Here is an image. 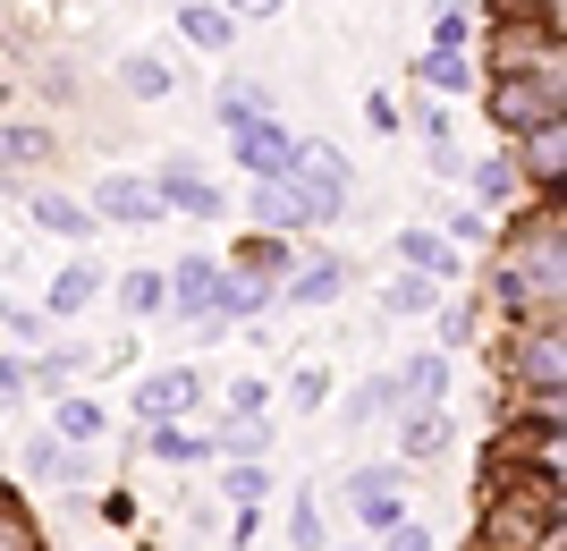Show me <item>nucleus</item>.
I'll list each match as a JSON object with an SVG mask.
<instances>
[{"instance_id":"nucleus-21","label":"nucleus","mask_w":567,"mask_h":551,"mask_svg":"<svg viewBox=\"0 0 567 551\" xmlns=\"http://www.w3.org/2000/svg\"><path fill=\"white\" fill-rule=\"evenodd\" d=\"M118 85H127L136 102H162V94H169V60H162V51H127V69H118Z\"/></svg>"},{"instance_id":"nucleus-19","label":"nucleus","mask_w":567,"mask_h":551,"mask_svg":"<svg viewBox=\"0 0 567 551\" xmlns=\"http://www.w3.org/2000/svg\"><path fill=\"white\" fill-rule=\"evenodd\" d=\"M94 297H102V272H94V264H69L60 280H51V297H43V306H51V314H85Z\"/></svg>"},{"instance_id":"nucleus-12","label":"nucleus","mask_w":567,"mask_h":551,"mask_svg":"<svg viewBox=\"0 0 567 551\" xmlns=\"http://www.w3.org/2000/svg\"><path fill=\"white\" fill-rule=\"evenodd\" d=\"M339 288H348V264H339V255H313L306 272H288V306H331Z\"/></svg>"},{"instance_id":"nucleus-41","label":"nucleus","mask_w":567,"mask_h":551,"mask_svg":"<svg viewBox=\"0 0 567 551\" xmlns=\"http://www.w3.org/2000/svg\"><path fill=\"white\" fill-rule=\"evenodd\" d=\"M432 9H441V18H474V0H432Z\"/></svg>"},{"instance_id":"nucleus-40","label":"nucleus","mask_w":567,"mask_h":551,"mask_svg":"<svg viewBox=\"0 0 567 551\" xmlns=\"http://www.w3.org/2000/svg\"><path fill=\"white\" fill-rule=\"evenodd\" d=\"M0 551H34V534H25L18 518H0Z\"/></svg>"},{"instance_id":"nucleus-17","label":"nucleus","mask_w":567,"mask_h":551,"mask_svg":"<svg viewBox=\"0 0 567 551\" xmlns=\"http://www.w3.org/2000/svg\"><path fill=\"white\" fill-rule=\"evenodd\" d=\"M399 450L406 458H441V450H450V408H415L399 425Z\"/></svg>"},{"instance_id":"nucleus-32","label":"nucleus","mask_w":567,"mask_h":551,"mask_svg":"<svg viewBox=\"0 0 567 551\" xmlns=\"http://www.w3.org/2000/svg\"><path fill=\"white\" fill-rule=\"evenodd\" d=\"M424 162H432V178H466V144H457V136H432Z\"/></svg>"},{"instance_id":"nucleus-30","label":"nucleus","mask_w":567,"mask_h":551,"mask_svg":"<svg viewBox=\"0 0 567 551\" xmlns=\"http://www.w3.org/2000/svg\"><path fill=\"white\" fill-rule=\"evenodd\" d=\"M466 187L483 195V204H508V187H517V170H508V162H466Z\"/></svg>"},{"instance_id":"nucleus-6","label":"nucleus","mask_w":567,"mask_h":551,"mask_svg":"<svg viewBox=\"0 0 567 551\" xmlns=\"http://www.w3.org/2000/svg\"><path fill=\"white\" fill-rule=\"evenodd\" d=\"M348 501H355V518H364L373 534L406 527V476H399V467H364V476L348 483Z\"/></svg>"},{"instance_id":"nucleus-15","label":"nucleus","mask_w":567,"mask_h":551,"mask_svg":"<svg viewBox=\"0 0 567 551\" xmlns=\"http://www.w3.org/2000/svg\"><path fill=\"white\" fill-rule=\"evenodd\" d=\"M178 34H187L195 51H229L237 43V25L220 18V0H187V9H178Z\"/></svg>"},{"instance_id":"nucleus-1","label":"nucleus","mask_w":567,"mask_h":551,"mask_svg":"<svg viewBox=\"0 0 567 551\" xmlns=\"http://www.w3.org/2000/svg\"><path fill=\"white\" fill-rule=\"evenodd\" d=\"M280 187L297 195V213H306V221H339V213H348V195H355V170H348V153H331L322 136H297V162H288Z\"/></svg>"},{"instance_id":"nucleus-27","label":"nucleus","mask_w":567,"mask_h":551,"mask_svg":"<svg viewBox=\"0 0 567 551\" xmlns=\"http://www.w3.org/2000/svg\"><path fill=\"white\" fill-rule=\"evenodd\" d=\"M220 492H229L237 509H262V492H271V467H255V458H237L229 476H220Z\"/></svg>"},{"instance_id":"nucleus-7","label":"nucleus","mask_w":567,"mask_h":551,"mask_svg":"<svg viewBox=\"0 0 567 551\" xmlns=\"http://www.w3.org/2000/svg\"><path fill=\"white\" fill-rule=\"evenodd\" d=\"M153 195H162V213H195V221L229 213V195H220V178H204L195 162H169L162 178H153Z\"/></svg>"},{"instance_id":"nucleus-2","label":"nucleus","mask_w":567,"mask_h":551,"mask_svg":"<svg viewBox=\"0 0 567 551\" xmlns=\"http://www.w3.org/2000/svg\"><path fill=\"white\" fill-rule=\"evenodd\" d=\"M559 280H567V229H559V213H550L543 238L525 246V264L499 280V297H508V306H534V297H543V306H559Z\"/></svg>"},{"instance_id":"nucleus-14","label":"nucleus","mask_w":567,"mask_h":551,"mask_svg":"<svg viewBox=\"0 0 567 551\" xmlns=\"http://www.w3.org/2000/svg\"><path fill=\"white\" fill-rule=\"evenodd\" d=\"M432 306H441V280H424V272L381 280V314H390V323H406V314H432Z\"/></svg>"},{"instance_id":"nucleus-5","label":"nucleus","mask_w":567,"mask_h":551,"mask_svg":"<svg viewBox=\"0 0 567 551\" xmlns=\"http://www.w3.org/2000/svg\"><path fill=\"white\" fill-rule=\"evenodd\" d=\"M85 213H94V229H102V221H118V229H153V221H169L162 195H153V178H127V170H111V178L85 195Z\"/></svg>"},{"instance_id":"nucleus-8","label":"nucleus","mask_w":567,"mask_h":551,"mask_svg":"<svg viewBox=\"0 0 567 551\" xmlns=\"http://www.w3.org/2000/svg\"><path fill=\"white\" fill-rule=\"evenodd\" d=\"M390 382V408L399 416H415V408H441V390H450V357L432 348V357H406L399 374H381Z\"/></svg>"},{"instance_id":"nucleus-23","label":"nucleus","mask_w":567,"mask_h":551,"mask_svg":"<svg viewBox=\"0 0 567 551\" xmlns=\"http://www.w3.org/2000/svg\"><path fill=\"white\" fill-rule=\"evenodd\" d=\"M432 94H466L474 85V51H424V69H415Z\"/></svg>"},{"instance_id":"nucleus-4","label":"nucleus","mask_w":567,"mask_h":551,"mask_svg":"<svg viewBox=\"0 0 567 551\" xmlns=\"http://www.w3.org/2000/svg\"><path fill=\"white\" fill-rule=\"evenodd\" d=\"M237 170H246V178H255V187H280L288 178V162H297V136H288L280 127V111H271V120H246L237 127Z\"/></svg>"},{"instance_id":"nucleus-16","label":"nucleus","mask_w":567,"mask_h":551,"mask_svg":"<svg viewBox=\"0 0 567 551\" xmlns=\"http://www.w3.org/2000/svg\"><path fill=\"white\" fill-rule=\"evenodd\" d=\"M34 229H51V238H94V213H85V195H34Z\"/></svg>"},{"instance_id":"nucleus-35","label":"nucleus","mask_w":567,"mask_h":551,"mask_svg":"<svg viewBox=\"0 0 567 551\" xmlns=\"http://www.w3.org/2000/svg\"><path fill=\"white\" fill-rule=\"evenodd\" d=\"M432 51H474V18H432Z\"/></svg>"},{"instance_id":"nucleus-9","label":"nucleus","mask_w":567,"mask_h":551,"mask_svg":"<svg viewBox=\"0 0 567 551\" xmlns=\"http://www.w3.org/2000/svg\"><path fill=\"white\" fill-rule=\"evenodd\" d=\"M195 399H204V374H195V365H178V374H153V382H136V416H153V425L187 416Z\"/></svg>"},{"instance_id":"nucleus-20","label":"nucleus","mask_w":567,"mask_h":551,"mask_svg":"<svg viewBox=\"0 0 567 551\" xmlns=\"http://www.w3.org/2000/svg\"><path fill=\"white\" fill-rule=\"evenodd\" d=\"M525 170H534V178H559V162H567V127L559 120H543V127H525Z\"/></svg>"},{"instance_id":"nucleus-24","label":"nucleus","mask_w":567,"mask_h":551,"mask_svg":"<svg viewBox=\"0 0 567 551\" xmlns=\"http://www.w3.org/2000/svg\"><path fill=\"white\" fill-rule=\"evenodd\" d=\"M25 476H34V483H69L76 476V450H60V441L43 432V441H25Z\"/></svg>"},{"instance_id":"nucleus-11","label":"nucleus","mask_w":567,"mask_h":551,"mask_svg":"<svg viewBox=\"0 0 567 551\" xmlns=\"http://www.w3.org/2000/svg\"><path fill=\"white\" fill-rule=\"evenodd\" d=\"M102 425H111V408H102V399H60V408H51V441H60V450H85V441H102Z\"/></svg>"},{"instance_id":"nucleus-36","label":"nucleus","mask_w":567,"mask_h":551,"mask_svg":"<svg viewBox=\"0 0 567 551\" xmlns=\"http://www.w3.org/2000/svg\"><path fill=\"white\" fill-rule=\"evenodd\" d=\"M288 399H297V408H322V399H331V374H313V365H306V374H297V390H288Z\"/></svg>"},{"instance_id":"nucleus-13","label":"nucleus","mask_w":567,"mask_h":551,"mask_svg":"<svg viewBox=\"0 0 567 551\" xmlns=\"http://www.w3.org/2000/svg\"><path fill=\"white\" fill-rule=\"evenodd\" d=\"M399 264L424 272V280H450V272H457V246L432 238V229H399Z\"/></svg>"},{"instance_id":"nucleus-37","label":"nucleus","mask_w":567,"mask_h":551,"mask_svg":"<svg viewBox=\"0 0 567 551\" xmlns=\"http://www.w3.org/2000/svg\"><path fill=\"white\" fill-rule=\"evenodd\" d=\"M381 551H432V534L415 527V518H406V527H390V534H381Z\"/></svg>"},{"instance_id":"nucleus-34","label":"nucleus","mask_w":567,"mask_h":551,"mask_svg":"<svg viewBox=\"0 0 567 551\" xmlns=\"http://www.w3.org/2000/svg\"><path fill=\"white\" fill-rule=\"evenodd\" d=\"M288 534H297V551H322V509L297 501V509H288Z\"/></svg>"},{"instance_id":"nucleus-25","label":"nucleus","mask_w":567,"mask_h":551,"mask_svg":"<svg viewBox=\"0 0 567 551\" xmlns=\"http://www.w3.org/2000/svg\"><path fill=\"white\" fill-rule=\"evenodd\" d=\"M144 450L169 458V467H187V458H204L213 441H204V432H178V425H153V432H144Z\"/></svg>"},{"instance_id":"nucleus-22","label":"nucleus","mask_w":567,"mask_h":551,"mask_svg":"<svg viewBox=\"0 0 567 551\" xmlns=\"http://www.w3.org/2000/svg\"><path fill=\"white\" fill-rule=\"evenodd\" d=\"M517 374L534 390H543V399H559V331H543V339H525V357H517Z\"/></svg>"},{"instance_id":"nucleus-33","label":"nucleus","mask_w":567,"mask_h":551,"mask_svg":"<svg viewBox=\"0 0 567 551\" xmlns=\"http://www.w3.org/2000/svg\"><path fill=\"white\" fill-rule=\"evenodd\" d=\"M280 9H288V0H220V18H229V25H271Z\"/></svg>"},{"instance_id":"nucleus-18","label":"nucleus","mask_w":567,"mask_h":551,"mask_svg":"<svg viewBox=\"0 0 567 551\" xmlns=\"http://www.w3.org/2000/svg\"><path fill=\"white\" fill-rule=\"evenodd\" d=\"M51 153V127L43 120H18V127H0V170H34Z\"/></svg>"},{"instance_id":"nucleus-26","label":"nucleus","mask_w":567,"mask_h":551,"mask_svg":"<svg viewBox=\"0 0 567 551\" xmlns=\"http://www.w3.org/2000/svg\"><path fill=\"white\" fill-rule=\"evenodd\" d=\"M246 120H271V94H255V85H220V127H246Z\"/></svg>"},{"instance_id":"nucleus-31","label":"nucleus","mask_w":567,"mask_h":551,"mask_svg":"<svg viewBox=\"0 0 567 551\" xmlns=\"http://www.w3.org/2000/svg\"><path fill=\"white\" fill-rule=\"evenodd\" d=\"M118 297H127V314H162L169 297H162V272H127L118 280Z\"/></svg>"},{"instance_id":"nucleus-10","label":"nucleus","mask_w":567,"mask_h":551,"mask_svg":"<svg viewBox=\"0 0 567 551\" xmlns=\"http://www.w3.org/2000/svg\"><path fill=\"white\" fill-rule=\"evenodd\" d=\"M213 288H220V264H204V255H187L178 272H162V297L178 314H213Z\"/></svg>"},{"instance_id":"nucleus-28","label":"nucleus","mask_w":567,"mask_h":551,"mask_svg":"<svg viewBox=\"0 0 567 551\" xmlns=\"http://www.w3.org/2000/svg\"><path fill=\"white\" fill-rule=\"evenodd\" d=\"M381 416H390V382L373 374V382H355V390H348V416H339V425L364 432V425H381Z\"/></svg>"},{"instance_id":"nucleus-39","label":"nucleus","mask_w":567,"mask_h":551,"mask_svg":"<svg viewBox=\"0 0 567 551\" xmlns=\"http://www.w3.org/2000/svg\"><path fill=\"white\" fill-rule=\"evenodd\" d=\"M364 120H373L381 136H390V127H399V94H373V102H364Z\"/></svg>"},{"instance_id":"nucleus-29","label":"nucleus","mask_w":567,"mask_h":551,"mask_svg":"<svg viewBox=\"0 0 567 551\" xmlns=\"http://www.w3.org/2000/svg\"><path fill=\"white\" fill-rule=\"evenodd\" d=\"M255 221H262V229H306V213H297V195H288V187H255Z\"/></svg>"},{"instance_id":"nucleus-38","label":"nucleus","mask_w":567,"mask_h":551,"mask_svg":"<svg viewBox=\"0 0 567 551\" xmlns=\"http://www.w3.org/2000/svg\"><path fill=\"white\" fill-rule=\"evenodd\" d=\"M9 399H25V357H0V408Z\"/></svg>"},{"instance_id":"nucleus-3","label":"nucleus","mask_w":567,"mask_h":551,"mask_svg":"<svg viewBox=\"0 0 567 551\" xmlns=\"http://www.w3.org/2000/svg\"><path fill=\"white\" fill-rule=\"evenodd\" d=\"M492 120L508 127V136H525V127L559 120V76H525V69H508V76L492 85Z\"/></svg>"}]
</instances>
